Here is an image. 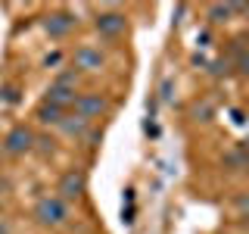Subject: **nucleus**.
I'll return each instance as SVG.
<instances>
[{"mask_svg":"<svg viewBox=\"0 0 249 234\" xmlns=\"http://www.w3.org/2000/svg\"><path fill=\"white\" fill-rule=\"evenodd\" d=\"M35 218L41 228H59V225H66V203H62L59 197H41L35 203Z\"/></svg>","mask_w":249,"mask_h":234,"instance_id":"nucleus-1","label":"nucleus"},{"mask_svg":"<svg viewBox=\"0 0 249 234\" xmlns=\"http://www.w3.org/2000/svg\"><path fill=\"white\" fill-rule=\"evenodd\" d=\"M84 191H88V175H84L81 169H69L66 175L59 178V187H56V194H59V200H62V203H75V200H81V197H84Z\"/></svg>","mask_w":249,"mask_h":234,"instance_id":"nucleus-2","label":"nucleus"},{"mask_svg":"<svg viewBox=\"0 0 249 234\" xmlns=\"http://www.w3.org/2000/svg\"><path fill=\"white\" fill-rule=\"evenodd\" d=\"M35 131L28 128V125H16V128L6 131V137H3V150L10 153V156H22V153H28L31 147H35Z\"/></svg>","mask_w":249,"mask_h":234,"instance_id":"nucleus-3","label":"nucleus"},{"mask_svg":"<svg viewBox=\"0 0 249 234\" xmlns=\"http://www.w3.org/2000/svg\"><path fill=\"white\" fill-rule=\"evenodd\" d=\"M93 28L103 38H119V35H124V28H128V19H124V13H119V10H106V13L97 16Z\"/></svg>","mask_w":249,"mask_h":234,"instance_id":"nucleus-4","label":"nucleus"},{"mask_svg":"<svg viewBox=\"0 0 249 234\" xmlns=\"http://www.w3.org/2000/svg\"><path fill=\"white\" fill-rule=\"evenodd\" d=\"M75 72H100V69L106 66V57L97 50V47H90V44H84V47H78L75 50Z\"/></svg>","mask_w":249,"mask_h":234,"instance_id":"nucleus-5","label":"nucleus"},{"mask_svg":"<svg viewBox=\"0 0 249 234\" xmlns=\"http://www.w3.org/2000/svg\"><path fill=\"white\" fill-rule=\"evenodd\" d=\"M75 113L78 116H84V119H100V116L109 109V103H106V97L103 94H78V100H75Z\"/></svg>","mask_w":249,"mask_h":234,"instance_id":"nucleus-6","label":"nucleus"},{"mask_svg":"<svg viewBox=\"0 0 249 234\" xmlns=\"http://www.w3.org/2000/svg\"><path fill=\"white\" fill-rule=\"evenodd\" d=\"M44 31H47L50 38H66V35H72V31H75V16L66 13V10H56V13L44 16Z\"/></svg>","mask_w":249,"mask_h":234,"instance_id":"nucleus-7","label":"nucleus"},{"mask_svg":"<svg viewBox=\"0 0 249 234\" xmlns=\"http://www.w3.org/2000/svg\"><path fill=\"white\" fill-rule=\"evenodd\" d=\"M75 100H78V94L72 88H59V84H50L47 88V97H44V103H50V106H56V109H72L75 106Z\"/></svg>","mask_w":249,"mask_h":234,"instance_id":"nucleus-8","label":"nucleus"},{"mask_svg":"<svg viewBox=\"0 0 249 234\" xmlns=\"http://www.w3.org/2000/svg\"><path fill=\"white\" fill-rule=\"evenodd\" d=\"M88 119H84V116H78V113H66L62 116V122H59V128L66 131V135H72V137H81L84 131H88Z\"/></svg>","mask_w":249,"mask_h":234,"instance_id":"nucleus-9","label":"nucleus"},{"mask_svg":"<svg viewBox=\"0 0 249 234\" xmlns=\"http://www.w3.org/2000/svg\"><path fill=\"white\" fill-rule=\"evenodd\" d=\"M224 166L233 169V172H240V169H249V153L243 150V147H233V150L224 153Z\"/></svg>","mask_w":249,"mask_h":234,"instance_id":"nucleus-10","label":"nucleus"},{"mask_svg":"<svg viewBox=\"0 0 249 234\" xmlns=\"http://www.w3.org/2000/svg\"><path fill=\"white\" fill-rule=\"evenodd\" d=\"M35 116H37V119H41L44 125H59L66 113H62V109H56V106H50V103H44V100H41V103H37V109H35Z\"/></svg>","mask_w":249,"mask_h":234,"instance_id":"nucleus-11","label":"nucleus"},{"mask_svg":"<svg viewBox=\"0 0 249 234\" xmlns=\"http://www.w3.org/2000/svg\"><path fill=\"white\" fill-rule=\"evenodd\" d=\"M206 16H209V22H212V25H224V22H231L233 6H231V3H212Z\"/></svg>","mask_w":249,"mask_h":234,"instance_id":"nucleus-12","label":"nucleus"},{"mask_svg":"<svg viewBox=\"0 0 249 234\" xmlns=\"http://www.w3.org/2000/svg\"><path fill=\"white\" fill-rule=\"evenodd\" d=\"M190 116L196 122H212L215 119V106H212V100H196V103L190 106Z\"/></svg>","mask_w":249,"mask_h":234,"instance_id":"nucleus-13","label":"nucleus"},{"mask_svg":"<svg viewBox=\"0 0 249 234\" xmlns=\"http://www.w3.org/2000/svg\"><path fill=\"white\" fill-rule=\"evenodd\" d=\"M0 100H3V103H19V88H16V84H3V88H0Z\"/></svg>","mask_w":249,"mask_h":234,"instance_id":"nucleus-14","label":"nucleus"},{"mask_svg":"<svg viewBox=\"0 0 249 234\" xmlns=\"http://www.w3.org/2000/svg\"><path fill=\"white\" fill-rule=\"evenodd\" d=\"M233 66H237L243 75H249V50H240V47H237V53H233Z\"/></svg>","mask_w":249,"mask_h":234,"instance_id":"nucleus-15","label":"nucleus"},{"mask_svg":"<svg viewBox=\"0 0 249 234\" xmlns=\"http://www.w3.org/2000/svg\"><path fill=\"white\" fill-rule=\"evenodd\" d=\"M75 81H78V72L72 69V72H59V78L53 84H59V88H72L75 91Z\"/></svg>","mask_w":249,"mask_h":234,"instance_id":"nucleus-16","label":"nucleus"},{"mask_svg":"<svg viewBox=\"0 0 249 234\" xmlns=\"http://www.w3.org/2000/svg\"><path fill=\"white\" fill-rule=\"evenodd\" d=\"M231 66H233L231 59H215V62H209V72H212V75H228Z\"/></svg>","mask_w":249,"mask_h":234,"instance_id":"nucleus-17","label":"nucleus"},{"mask_svg":"<svg viewBox=\"0 0 249 234\" xmlns=\"http://www.w3.org/2000/svg\"><path fill=\"white\" fill-rule=\"evenodd\" d=\"M237 209L240 213H249V194H240L237 197Z\"/></svg>","mask_w":249,"mask_h":234,"instance_id":"nucleus-18","label":"nucleus"},{"mask_svg":"<svg viewBox=\"0 0 249 234\" xmlns=\"http://www.w3.org/2000/svg\"><path fill=\"white\" fill-rule=\"evenodd\" d=\"M171 88H175V84L165 78V81H162V100H171Z\"/></svg>","mask_w":249,"mask_h":234,"instance_id":"nucleus-19","label":"nucleus"},{"mask_svg":"<svg viewBox=\"0 0 249 234\" xmlns=\"http://www.w3.org/2000/svg\"><path fill=\"white\" fill-rule=\"evenodd\" d=\"M243 13H246V16H249V3H246V10H243Z\"/></svg>","mask_w":249,"mask_h":234,"instance_id":"nucleus-20","label":"nucleus"}]
</instances>
